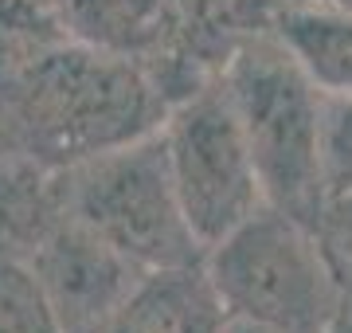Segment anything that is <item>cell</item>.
<instances>
[{
    "label": "cell",
    "mask_w": 352,
    "mask_h": 333,
    "mask_svg": "<svg viewBox=\"0 0 352 333\" xmlns=\"http://www.w3.org/2000/svg\"><path fill=\"white\" fill-rule=\"evenodd\" d=\"M227 310L204 263L141 270L102 333H223Z\"/></svg>",
    "instance_id": "ba28073f"
},
{
    "label": "cell",
    "mask_w": 352,
    "mask_h": 333,
    "mask_svg": "<svg viewBox=\"0 0 352 333\" xmlns=\"http://www.w3.org/2000/svg\"><path fill=\"white\" fill-rule=\"evenodd\" d=\"M164 98L129 59L71 39L0 59V153L63 169L145 138Z\"/></svg>",
    "instance_id": "6da1fadb"
},
{
    "label": "cell",
    "mask_w": 352,
    "mask_h": 333,
    "mask_svg": "<svg viewBox=\"0 0 352 333\" xmlns=\"http://www.w3.org/2000/svg\"><path fill=\"white\" fill-rule=\"evenodd\" d=\"M67 39L59 28V0H0V59Z\"/></svg>",
    "instance_id": "5bb4252c"
},
{
    "label": "cell",
    "mask_w": 352,
    "mask_h": 333,
    "mask_svg": "<svg viewBox=\"0 0 352 333\" xmlns=\"http://www.w3.org/2000/svg\"><path fill=\"white\" fill-rule=\"evenodd\" d=\"M59 189L67 216L133 259L141 270L204 263V247L173 193L157 129L63 169Z\"/></svg>",
    "instance_id": "277c9868"
},
{
    "label": "cell",
    "mask_w": 352,
    "mask_h": 333,
    "mask_svg": "<svg viewBox=\"0 0 352 333\" xmlns=\"http://www.w3.org/2000/svg\"><path fill=\"white\" fill-rule=\"evenodd\" d=\"M282 8H302V12H333L352 16V0H278Z\"/></svg>",
    "instance_id": "2e32d148"
},
{
    "label": "cell",
    "mask_w": 352,
    "mask_h": 333,
    "mask_svg": "<svg viewBox=\"0 0 352 333\" xmlns=\"http://www.w3.org/2000/svg\"><path fill=\"white\" fill-rule=\"evenodd\" d=\"M274 36L321 90H352V16L278 8Z\"/></svg>",
    "instance_id": "8fae6325"
},
{
    "label": "cell",
    "mask_w": 352,
    "mask_h": 333,
    "mask_svg": "<svg viewBox=\"0 0 352 333\" xmlns=\"http://www.w3.org/2000/svg\"><path fill=\"white\" fill-rule=\"evenodd\" d=\"M63 219L59 173L0 153V263H28Z\"/></svg>",
    "instance_id": "30bf717a"
},
{
    "label": "cell",
    "mask_w": 352,
    "mask_h": 333,
    "mask_svg": "<svg viewBox=\"0 0 352 333\" xmlns=\"http://www.w3.org/2000/svg\"><path fill=\"white\" fill-rule=\"evenodd\" d=\"M223 333H274V330H263V325H254V321H239V318H227ZM340 333V330H337Z\"/></svg>",
    "instance_id": "e0dca14e"
},
{
    "label": "cell",
    "mask_w": 352,
    "mask_h": 333,
    "mask_svg": "<svg viewBox=\"0 0 352 333\" xmlns=\"http://www.w3.org/2000/svg\"><path fill=\"white\" fill-rule=\"evenodd\" d=\"M204 270L227 318L274 333H337L349 310L314 224L274 204H263L208 247Z\"/></svg>",
    "instance_id": "7a4b0ae2"
},
{
    "label": "cell",
    "mask_w": 352,
    "mask_h": 333,
    "mask_svg": "<svg viewBox=\"0 0 352 333\" xmlns=\"http://www.w3.org/2000/svg\"><path fill=\"white\" fill-rule=\"evenodd\" d=\"M317 165L325 200L352 189V90H321Z\"/></svg>",
    "instance_id": "7c38bea8"
},
{
    "label": "cell",
    "mask_w": 352,
    "mask_h": 333,
    "mask_svg": "<svg viewBox=\"0 0 352 333\" xmlns=\"http://www.w3.org/2000/svg\"><path fill=\"white\" fill-rule=\"evenodd\" d=\"M0 333H63L28 263H0Z\"/></svg>",
    "instance_id": "4fadbf2b"
},
{
    "label": "cell",
    "mask_w": 352,
    "mask_h": 333,
    "mask_svg": "<svg viewBox=\"0 0 352 333\" xmlns=\"http://www.w3.org/2000/svg\"><path fill=\"white\" fill-rule=\"evenodd\" d=\"M59 28L71 43L138 63L164 106L196 90L176 67L164 0H59Z\"/></svg>",
    "instance_id": "52a82bcc"
},
{
    "label": "cell",
    "mask_w": 352,
    "mask_h": 333,
    "mask_svg": "<svg viewBox=\"0 0 352 333\" xmlns=\"http://www.w3.org/2000/svg\"><path fill=\"white\" fill-rule=\"evenodd\" d=\"M219 83L239 118L266 204L314 224L325 204L317 165L321 87L289 55L274 28L243 39L227 55Z\"/></svg>",
    "instance_id": "3957f363"
},
{
    "label": "cell",
    "mask_w": 352,
    "mask_h": 333,
    "mask_svg": "<svg viewBox=\"0 0 352 333\" xmlns=\"http://www.w3.org/2000/svg\"><path fill=\"white\" fill-rule=\"evenodd\" d=\"M28 270L36 275L63 333H102L122 298L141 279V267L133 259L113 251L67 212L32 251Z\"/></svg>",
    "instance_id": "8992f818"
},
{
    "label": "cell",
    "mask_w": 352,
    "mask_h": 333,
    "mask_svg": "<svg viewBox=\"0 0 352 333\" xmlns=\"http://www.w3.org/2000/svg\"><path fill=\"white\" fill-rule=\"evenodd\" d=\"M173 24V55L192 87L223 71L243 39L270 32L278 0H164Z\"/></svg>",
    "instance_id": "9c48e42d"
},
{
    "label": "cell",
    "mask_w": 352,
    "mask_h": 333,
    "mask_svg": "<svg viewBox=\"0 0 352 333\" xmlns=\"http://www.w3.org/2000/svg\"><path fill=\"white\" fill-rule=\"evenodd\" d=\"M314 231L321 247H325V259L333 275L340 279L344 294L352 298V189L340 196H329L321 212L314 219Z\"/></svg>",
    "instance_id": "9a60e30c"
},
{
    "label": "cell",
    "mask_w": 352,
    "mask_h": 333,
    "mask_svg": "<svg viewBox=\"0 0 352 333\" xmlns=\"http://www.w3.org/2000/svg\"><path fill=\"white\" fill-rule=\"evenodd\" d=\"M157 133L180 212L204 251L266 204L247 138L219 75L164 106Z\"/></svg>",
    "instance_id": "5b68a950"
},
{
    "label": "cell",
    "mask_w": 352,
    "mask_h": 333,
    "mask_svg": "<svg viewBox=\"0 0 352 333\" xmlns=\"http://www.w3.org/2000/svg\"><path fill=\"white\" fill-rule=\"evenodd\" d=\"M340 333H352V298H349V310H344V321H340Z\"/></svg>",
    "instance_id": "ac0fdd59"
}]
</instances>
